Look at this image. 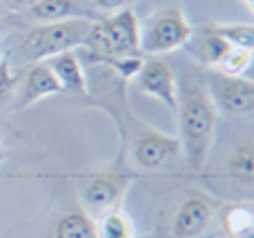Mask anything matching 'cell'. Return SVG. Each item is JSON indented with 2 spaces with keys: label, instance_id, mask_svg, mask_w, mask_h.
Instances as JSON below:
<instances>
[{
  "label": "cell",
  "instance_id": "obj_1",
  "mask_svg": "<svg viewBox=\"0 0 254 238\" xmlns=\"http://www.w3.org/2000/svg\"><path fill=\"white\" fill-rule=\"evenodd\" d=\"M179 141L192 169L201 172L214 145V129L219 109L214 107L207 85L198 76L190 74L179 83Z\"/></svg>",
  "mask_w": 254,
  "mask_h": 238
},
{
  "label": "cell",
  "instance_id": "obj_2",
  "mask_svg": "<svg viewBox=\"0 0 254 238\" xmlns=\"http://www.w3.org/2000/svg\"><path fill=\"white\" fill-rule=\"evenodd\" d=\"M140 20L131 7L114 11L110 16H101L92 22L89 36L85 40V49L92 51V60L103 58H123L143 56L140 53Z\"/></svg>",
  "mask_w": 254,
  "mask_h": 238
},
{
  "label": "cell",
  "instance_id": "obj_3",
  "mask_svg": "<svg viewBox=\"0 0 254 238\" xmlns=\"http://www.w3.org/2000/svg\"><path fill=\"white\" fill-rule=\"evenodd\" d=\"M92 22L85 18H69L58 22H43L27 31L22 40V56L29 62H45L63 51H74L76 47H85Z\"/></svg>",
  "mask_w": 254,
  "mask_h": 238
},
{
  "label": "cell",
  "instance_id": "obj_4",
  "mask_svg": "<svg viewBox=\"0 0 254 238\" xmlns=\"http://www.w3.org/2000/svg\"><path fill=\"white\" fill-rule=\"evenodd\" d=\"M194 29L183 9H165L156 18H152L147 29L140 31V53L143 56H161V53L176 51L185 43H190Z\"/></svg>",
  "mask_w": 254,
  "mask_h": 238
},
{
  "label": "cell",
  "instance_id": "obj_5",
  "mask_svg": "<svg viewBox=\"0 0 254 238\" xmlns=\"http://www.w3.org/2000/svg\"><path fill=\"white\" fill-rule=\"evenodd\" d=\"M205 85L216 109L230 116H248L254 111V83L250 78L212 71Z\"/></svg>",
  "mask_w": 254,
  "mask_h": 238
},
{
  "label": "cell",
  "instance_id": "obj_6",
  "mask_svg": "<svg viewBox=\"0 0 254 238\" xmlns=\"http://www.w3.org/2000/svg\"><path fill=\"white\" fill-rule=\"evenodd\" d=\"M134 78L140 94L156 98L172 114L179 111V80L174 76V69L163 58L158 56L145 58L143 67H140V71Z\"/></svg>",
  "mask_w": 254,
  "mask_h": 238
},
{
  "label": "cell",
  "instance_id": "obj_7",
  "mask_svg": "<svg viewBox=\"0 0 254 238\" xmlns=\"http://www.w3.org/2000/svg\"><path fill=\"white\" fill-rule=\"evenodd\" d=\"M179 154H181L179 136H170V134H163L152 127H140L134 134L131 156H134L138 167L158 169Z\"/></svg>",
  "mask_w": 254,
  "mask_h": 238
},
{
  "label": "cell",
  "instance_id": "obj_8",
  "mask_svg": "<svg viewBox=\"0 0 254 238\" xmlns=\"http://www.w3.org/2000/svg\"><path fill=\"white\" fill-rule=\"evenodd\" d=\"M127 178L116 172H96L80 183V196L89 209H112L123 196Z\"/></svg>",
  "mask_w": 254,
  "mask_h": 238
},
{
  "label": "cell",
  "instance_id": "obj_9",
  "mask_svg": "<svg viewBox=\"0 0 254 238\" xmlns=\"http://www.w3.org/2000/svg\"><path fill=\"white\" fill-rule=\"evenodd\" d=\"M214 207L205 196L192 194L179 205L172 221V232L179 238H196L210 227Z\"/></svg>",
  "mask_w": 254,
  "mask_h": 238
},
{
  "label": "cell",
  "instance_id": "obj_10",
  "mask_svg": "<svg viewBox=\"0 0 254 238\" xmlns=\"http://www.w3.org/2000/svg\"><path fill=\"white\" fill-rule=\"evenodd\" d=\"M54 94H63V85L58 83L56 74L49 69L47 62H34V67H29L25 80H22L20 98H18V109L31 107L34 102L43 100Z\"/></svg>",
  "mask_w": 254,
  "mask_h": 238
},
{
  "label": "cell",
  "instance_id": "obj_11",
  "mask_svg": "<svg viewBox=\"0 0 254 238\" xmlns=\"http://www.w3.org/2000/svg\"><path fill=\"white\" fill-rule=\"evenodd\" d=\"M49 69L56 74L58 83L63 85V92H71V94H89V80L85 74V67L80 62L78 53L76 51H63L58 56L49 58L47 60Z\"/></svg>",
  "mask_w": 254,
  "mask_h": 238
},
{
  "label": "cell",
  "instance_id": "obj_12",
  "mask_svg": "<svg viewBox=\"0 0 254 238\" xmlns=\"http://www.w3.org/2000/svg\"><path fill=\"white\" fill-rule=\"evenodd\" d=\"M29 13L38 25L43 22H58L69 18H85V20H98V13L89 11L78 0H38L29 7Z\"/></svg>",
  "mask_w": 254,
  "mask_h": 238
},
{
  "label": "cell",
  "instance_id": "obj_13",
  "mask_svg": "<svg viewBox=\"0 0 254 238\" xmlns=\"http://www.w3.org/2000/svg\"><path fill=\"white\" fill-rule=\"evenodd\" d=\"M221 225L228 238H254V212L252 203H230L221 212Z\"/></svg>",
  "mask_w": 254,
  "mask_h": 238
},
{
  "label": "cell",
  "instance_id": "obj_14",
  "mask_svg": "<svg viewBox=\"0 0 254 238\" xmlns=\"http://www.w3.org/2000/svg\"><path fill=\"white\" fill-rule=\"evenodd\" d=\"M54 238H98V230L87 212L76 209V212H67L56 223Z\"/></svg>",
  "mask_w": 254,
  "mask_h": 238
},
{
  "label": "cell",
  "instance_id": "obj_15",
  "mask_svg": "<svg viewBox=\"0 0 254 238\" xmlns=\"http://www.w3.org/2000/svg\"><path fill=\"white\" fill-rule=\"evenodd\" d=\"M225 178L246 187H250L254 183V151L248 143L237 147L230 154L228 163H225Z\"/></svg>",
  "mask_w": 254,
  "mask_h": 238
},
{
  "label": "cell",
  "instance_id": "obj_16",
  "mask_svg": "<svg viewBox=\"0 0 254 238\" xmlns=\"http://www.w3.org/2000/svg\"><path fill=\"white\" fill-rule=\"evenodd\" d=\"M98 238H134V221L129 218V214H125L123 209L112 207L103 214V218L96 223Z\"/></svg>",
  "mask_w": 254,
  "mask_h": 238
},
{
  "label": "cell",
  "instance_id": "obj_17",
  "mask_svg": "<svg viewBox=\"0 0 254 238\" xmlns=\"http://www.w3.org/2000/svg\"><path fill=\"white\" fill-rule=\"evenodd\" d=\"M205 31L216 34L234 49H248V51L254 49V27L252 25H212V27H205Z\"/></svg>",
  "mask_w": 254,
  "mask_h": 238
},
{
  "label": "cell",
  "instance_id": "obj_18",
  "mask_svg": "<svg viewBox=\"0 0 254 238\" xmlns=\"http://www.w3.org/2000/svg\"><path fill=\"white\" fill-rule=\"evenodd\" d=\"M230 49H234V47H230V45L225 43L223 38H219L216 34H210V31L203 29L201 58H203V62H205L207 67H212V69H214V67L219 65V62L223 60L225 56H228Z\"/></svg>",
  "mask_w": 254,
  "mask_h": 238
},
{
  "label": "cell",
  "instance_id": "obj_19",
  "mask_svg": "<svg viewBox=\"0 0 254 238\" xmlns=\"http://www.w3.org/2000/svg\"><path fill=\"white\" fill-rule=\"evenodd\" d=\"M252 65V51L248 49H230L228 56L214 67V71L225 76H243Z\"/></svg>",
  "mask_w": 254,
  "mask_h": 238
},
{
  "label": "cell",
  "instance_id": "obj_20",
  "mask_svg": "<svg viewBox=\"0 0 254 238\" xmlns=\"http://www.w3.org/2000/svg\"><path fill=\"white\" fill-rule=\"evenodd\" d=\"M16 89V76H13V69L7 60H0V102H4Z\"/></svg>",
  "mask_w": 254,
  "mask_h": 238
},
{
  "label": "cell",
  "instance_id": "obj_21",
  "mask_svg": "<svg viewBox=\"0 0 254 238\" xmlns=\"http://www.w3.org/2000/svg\"><path fill=\"white\" fill-rule=\"evenodd\" d=\"M94 2H96V7L101 9V11L114 13V11H121V9L129 7V2H134V0H94Z\"/></svg>",
  "mask_w": 254,
  "mask_h": 238
},
{
  "label": "cell",
  "instance_id": "obj_22",
  "mask_svg": "<svg viewBox=\"0 0 254 238\" xmlns=\"http://www.w3.org/2000/svg\"><path fill=\"white\" fill-rule=\"evenodd\" d=\"M34 2H38V0H2V4L7 9H11V11H22V9H29Z\"/></svg>",
  "mask_w": 254,
  "mask_h": 238
},
{
  "label": "cell",
  "instance_id": "obj_23",
  "mask_svg": "<svg viewBox=\"0 0 254 238\" xmlns=\"http://www.w3.org/2000/svg\"><path fill=\"white\" fill-rule=\"evenodd\" d=\"M243 2H246V7H248V9H250V11H252V9H254V0H243Z\"/></svg>",
  "mask_w": 254,
  "mask_h": 238
},
{
  "label": "cell",
  "instance_id": "obj_24",
  "mask_svg": "<svg viewBox=\"0 0 254 238\" xmlns=\"http://www.w3.org/2000/svg\"><path fill=\"white\" fill-rule=\"evenodd\" d=\"M134 238H161L158 234H147V236H134Z\"/></svg>",
  "mask_w": 254,
  "mask_h": 238
},
{
  "label": "cell",
  "instance_id": "obj_25",
  "mask_svg": "<svg viewBox=\"0 0 254 238\" xmlns=\"http://www.w3.org/2000/svg\"><path fill=\"white\" fill-rule=\"evenodd\" d=\"M0 160H2V151H0Z\"/></svg>",
  "mask_w": 254,
  "mask_h": 238
},
{
  "label": "cell",
  "instance_id": "obj_26",
  "mask_svg": "<svg viewBox=\"0 0 254 238\" xmlns=\"http://www.w3.org/2000/svg\"><path fill=\"white\" fill-rule=\"evenodd\" d=\"M0 60H2V56H0Z\"/></svg>",
  "mask_w": 254,
  "mask_h": 238
}]
</instances>
